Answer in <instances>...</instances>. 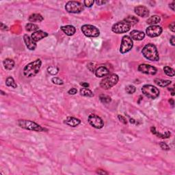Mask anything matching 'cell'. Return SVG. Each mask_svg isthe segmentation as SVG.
Instances as JSON below:
<instances>
[{
	"label": "cell",
	"instance_id": "1f68e13d",
	"mask_svg": "<svg viewBox=\"0 0 175 175\" xmlns=\"http://www.w3.org/2000/svg\"><path fill=\"white\" fill-rule=\"evenodd\" d=\"M58 71L59 69L55 67H50L47 69V71H48L49 73L53 75H55L57 74L58 73Z\"/></svg>",
	"mask_w": 175,
	"mask_h": 175
},
{
	"label": "cell",
	"instance_id": "60d3db41",
	"mask_svg": "<svg viewBox=\"0 0 175 175\" xmlns=\"http://www.w3.org/2000/svg\"><path fill=\"white\" fill-rule=\"evenodd\" d=\"M170 42L172 46H175V36H172L171 37V38L170 39Z\"/></svg>",
	"mask_w": 175,
	"mask_h": 175
},
{
	"label": "cell",
	"instance_id": "30bf717a",
	"mask_svg": "<svg viewBox=\"0 0 175 175\" xmlns=\"http://www.w3.org/2000/svg\"><path fill=\"white\" fill-rule=\"evenodd\" d=\"M88 123L95 129H102L104 127V122L101 117L96 114H90L88 116Z\"/></svg>",
	"mask_w": 175,
	"mask_h": 175
},
{
	"label": "cell",
	"instance_id": "83f0119b",
	"mask_svg": "<svg viewBox=\"0 0 175 175\" xmlns=\"http://www.w3.org/2000/svg\"><path fill=\"white\" fill-rule=\"evenodd\" d=\"M6 86H9V87H12L13 88H17V84H16L15 79L12 77H7V79H6Z\"/></svg>",
	"mask_w": 175,
	"mask_h": 175
},
{
	"label": "cell",
	"instance_id": "ffe728a7",
	"mask_svg": "<svg viewBox=\"0 0 175 175\" xmlns=\"http://www.w3.org/2000/svg\"><path fill=\"white\" fill-rule=\"evenodd\" d=\"M151 131L153 134H154V135H156L158 137H160V138H162V139L169 138V137H170V135H171V133L170 131H166L164 133H159V131H157L156 130L155 127H151Z\"/></svg>",
	"mask_w": 175,
	"mask_h": 175
},
{
	"label": "cell",
	"instance_id": "6da1fadb",
	"mask_svg": "<svg viewBox=\"0 0 175 175\" xmlns=\"http://www.w3.org/2000/svg\"><path fill=\"white\" fill-rule=\"evenodd\" d=\"M41 65L42 61L40 59H37L25 66L23 69V74L27 77H34L40 71Z\"/></svg>",
	"mask_w": 175,
	"mask_h": 175
},
{
	"label": "cell",
	"instance_id": "44dd1931",
	"mask_svg": "<svg viewBox=\"0 0 175 175\" xmlns=\"http://www.w3.org/2000/svg\"><path fill=\"white\" fill-rule=\"evenodd\" d=\"M28 20L29 21L33 22V23H38V22H41L43 21L44 18L40 14L34 13V14H32L29 17Z\"/></svg>",
	"mask_w": 175,
	"mask_h": 175
},
{
	"label": "cell",
	"instance_id": "52a82bcc",
	"mask_svg": "<svg viewBox=\"0 0 175 175\" xmlns=\"http://www.w3.org/2000/svg\"><path fill=\"white\" fill-rule=\"evenodd\" d=\"M131 27V25L129 23L123 20V21L117 22L116 23L114 24L112 28V30L116 34H124L129 31Z\"/></svg>",
	"mask_w": 175,
	"mask_h": 175
},
{
	"label": "cell",
	"instance_id": "836d02e7",
	"mask_svg": "<svg viewBox=\"0 0 175 175\" xmlns=\"http://www.w3.org/2000/svg\"><path fill=\"white\" fill-rule=\"evenodd\" d=\"M94 1H93V0H85V1H84V6L88 8L92 7V6H93V4H94Z\"/></svg>",
	"mask_w": 175,
	"mask_h": 175
},
{
	"label": "cell",
	"instance_id": "f1b7e54d",
	"mask_svg": "<svg viewBox=\"0 0 175 175\" xmlns=\"http://www.w3.org/2000/svg\"><path fill=\"white\" fill-rule=\"evenodd\" d=\"M164 71L165 73L168 76H170V77H174V71L171 67L166 66L164 68Z\"/></svg>",
	"mask_w": 175,
	"mask_h": 175
},
{
	"label": "cell",
	"instance_id": "4dcf8cb0",
	"mask_svg": "<svg viewBox=\"0 0 175 175\" xmlns=\"http://www.w3.org/2000/svg\"><path fill=\"white\" fill-rule=\"evenodd\" d=\"M125 91H126L127 93H128V94H133V93L136 91V88L133 86V85H129V86H127V87L125 88Z\"/></svg>",
	"mask_w": 175,
	"mask_h": 175
},
{
	"label": "cell",
	"instance_id": "8992f818",
	"mask_svg": "<svg viewBox=\"0 0 175 175\" xmlns=\"http://www.w3.org/2000/svg\"><path fill=\"white\" fill-rule=\"evenodd\" d=\"M142 92L147 97L151 99H155L159 96V89L152 85H144L142 88Z\"/></svg>",
	"mask_w": 175,
	"mask_h": 175
},
{
	"label": "cell",
	"instance_id": "484cf974",
	"mask_svg": "<svg viewBox=\"0 0 175 175\" xmlns=\"http://www.w3.org/2000/svg\"><path fill=\"white\" fill-rule=\"evenodd\" d=\"M124 21H127V23H129L131 25H135L136 23H138L139 19L137 18L136 17L134 16H128L127 17H126L124 19Z\"/></svg>",
	"mask_w": 175,
	"mask_h": 175
},
{
	"label": "cell",
	"instance_id": "8d00e7d4",
	"mask_svg": "<svg viewBox=\"0 0 175 175\" xmlns=\"http://www.w3.org/2000/svg\"><path fill=\"white\" fill-rule=\"evenodd\" d=\"M94 64L92 63V62H90V63H89L88 64V69H89L90 71H91V72H94Z\"/></svg>",
	"mask_w": 175,
	"mask_h": 175
},
{
	"label": "cell",
	"instance_id": "ab89813d",
	"mask_svg": "<svg viewBox=\"0 0 175 175\" xmlns=\"http://www.w3.org/2000/svg\"><path fill=\"white\" fill-rule=\"evenodd\" d=\"M108 2L107 1H101V0H98V1H96V4L98 5V6H102V5L106 4Z\"/></svg>",
	"mask_w": 175,
	"mask_h": 175
},
{
	"label": "cell",
	"instance_id": "5b68a950",
	"mask_svg": "<svg viewBox=\"0 0 175 175\" xmlns=\"http://www.w3.org/2000/svg\"><path fill=\"white\" fill-rule=\"evenodd\" d=\"M65 9L68 13L78 14L84 10V6L79 1H69L65 6Z\"/></svg>",
	"mask_w": 175,
	"mask_h": 175
},
{
	"label": "cell",
	"instance_id": "ee69618b",
	"mask_svg": "<svg viewBox=\"0 0 175 175\" xmlns=\"http://www.w3.org/2000/svg\"><path fill=\"white\" fill-rule=\"evenodd\" d=\"M81 86H82L83 88H88L89 87V84H88V83H86V82H82V83H81Z\"/></svg>",
	"mask_w": 175,
	"mask_h": 175
},
{
	"label": "cell",
	"instance_id": "f6af8a7d",
	"mask_svg": "<svg viewBox=\"0 0 175 175\" xmlns=\"http://www.w3.org/2000/svg\"><path fill=\"white\" fill-rule=\"evenodd\" d=\"M1 30H8V27L6 26V25H4L2 23H1Z\"/></svg>",
	"mask_w": 175,
	"mask_h": 175
},
{
	"label": "cell",
	"instance_id": "4fadbf2b",
	"mask_svg": "<svg viewBox=\"0 0 175 175\" xmlns=\"http://www.w3.org/2000/svg\"><path fill=\"white\" fill-rule=\"evenodd\" d=\"M134 12H135V13L137 16L143 18L147 17L149 16V14H150L149 9L144 6H136L135 9H134Z\"/></svg>",
	"mask_w": 175,
	"mask_h": 175
},
{
	"label": "cell",
	"instance_id": "5bb4252c",
	"mask_svg": "<svg viewBox=\"0 0 175 175\" xmlns=\"http://www.w3.org/2000/svg\"><path fill=\"white\" fill-rule=\"evenodd\" d=\"M23 40H24L26 47L30 50L34 51L36 48V42L32 38V37L29 36L28 34H25L23 36Z\"/></svg>",
	"mask_w": 175,
	"mask_h": 175
},
{
	"label": "cell",
	"instance_id": "cb8c5ba5",
	"mask_svg": "<svg viewBox=\"0 0 175 175\" xmlns=\"http://www.w3.org/2000/svg\"><path fill=\"white\" fill-rule=\"evenodd\" d=\"M154 81L157 86H160V87H166V86H169L172 82V81L170 80H164V79H155Z\"/></svg>",
	"mask_w": 175,
	"mask_h": 175
},
{
	"label": "cell",
	"instance_id": "7a4b0ae2",
	"mask_svg": "<svg viewBox=\"0 0 175 175\" xmlns=\"http://www.w3.org/2000/svg\"><path fill=\"white\" fill-rule=\"evenodd\" d=\"M142 53L145 58L150 61L156 62L159 60V53L157 47L152 43L147 44V45L144 46L142 51Z\"/></svg>",
	"mask_w": 175,
	"mask_h": 175
},
{
	"label": "cell",
	"instance_id": "8fae6325",
	"mask_svg": "<svg viewBox=\"0 0 175 175\" xmlns=\"http://www.w3.org/2000/svg\"><path fill=\"white\" fill-rule=\"evenodd\" d=\"M162 31V28L159 25H151L146 30V33L148 36L151 38H155L160 36Z\"/></svg>",
	"mask_w": 175,
	"mask_h": 175
},
{
	"label": "cell",
	"instance_id": "f35d334b",
	"mask_svg": "<svg viewBox=\"0 0 175 175\" xmlns=\"http://www.w3.org/2000/svg\"><path fill=\"white\" fill-rule=\"evenodd\" d=\"M169 28H170V30L172 32H175V23L174 22H172V23L170 24Z\"/></svg>",
	"mask_w": 175,
	"mask_h": 175
},
{
	"label": "cell",
	"instance_id": "7c38bea8",
	"mask_svg": "<svg viewBox=\"0 0 175 175\" xmlns=\"http://www.w3.org/2000/svg\"><path fill=\"white\" fill-rule=\"evenodd\" d=\"M138 71L142 73L149 75H154L157 73V69L153 66L149 65V64H142L138 67Z\"/></svg>",
	"mask_w": 175,
	"mask_h": 175
},
{
	"label": "cell",
	"instance_id": "603a6c76",
	"mask_svg": "<svg viewBox=\"0 0 175 175\" xmlns=\"http://www.w3.org/2000/svg\"><path fill=\"white\" fill-rule=\"evenodd\" d=\"M161 21V18L157 15H153V16L147 19V24L151 25H155L157 23H159Z\"/></svg>",
	"mask_w": 175,
	"mask_h": 175
},
{
	"label": "cell",
	"instance_id": "7bdbcfd3",
	"mask_svg": "<svg viewBox=\"0 0 175 175\" xmlns=\"http://www.w3.org/2000/svg\"><path fill=\"white\" fill-rule=\"evenodd\" d=\"M174 5H175V1H172V2L171 4L169 5V6H170V8H171L172 11H175Z\"/></svg>",
	"mask_w": 175,
	"mask_h": 175
},
{
	"label": "cell",
	"instance_id": "ac0fdd59",
	"mask_svg": "<svg viewBox=\"0 0 175 175\" xmlns=\"http://www.w3.org/2000/svg\"><path fill=\"white\" fill-rule=\"evenodd\" d=\"M64 123L70 127H75L78 126V125L81 123V120L77 118H75V117L69 116L67 117V118H66V120H64Z\"/></svg>",
	"mask_w": 175,
	"mask_h": 175
},
{
	"label": "cell",
	"instance_id": "e0dca14e",
	"mask_svg": "<svg viewBox=\"0 0 175 175\" xmlns=\"http://www.w3.org/2000/svg\"><path fill=\"white\" fill-rule=\"evenodd\" d=\"M48 36V34L47 32L42 31V30H38V31L34 32L32 34L31 37L34 41L36 42L39 41V40H42V39L46 38Z\"/></svg>",
	"mask_w": 175,
	"mask_h": 175
},
{
	"label": "cell",
	"instance_id": "9c48e42d",
	"mask_svg": "<svg viewBox=\"0 0 175 175\" xmlns=\"http://www.w3.org/2000/svg\"><path fill=\"white\" fill-rule=\"evenodd\" d=\"M133 42L129 36H124L122 38L121 45L120 47V52L121 53H126L133 48Z\"/></svg>",
	"mask_w": 175,
	"mask_h": 175
},
{
	"label": "cell",
	"instance_id": "f546056e",
	"mask_svg": "<svg viewBox=\"0 0 175 175\" xmlns=\"http://www.w3.org/2000/svg\"><path fill=\"white\" fill-rule=\"evenodd\" d=\"M100 101H101L103 103H105V104H108V103H110V102L112 101L111 98L110 96H108V95L105 94H101L100 95Z\"/></svg>",
	"mask_w": 175,
	"mask_h": 175
},
{
	"label": "cell",
	"instance_id": "bcb514c9",
	"mask_svg": "<svg viewBox=\"0 0 175 175\" xmlns=\"http://www.w3.org/2000/svg\"><path fill=\"white\" fill-rule=\"evenodd\" d=\"M169 103L172 106L174 107V100L172 99V98H170V99L169 100Z\"/></svg>",
	"mask_w": 175,
	"mask_h": 175
},
{
	"label": "cell",
	"instance_id": "681fc988",
	"mask_svg": "<svg viewBox=\"0 0 175 175\" xmlns=\"http://www.w3.org/2000/svg\"><path fill=\"white\" fill-rule=\"evenodd\" d=\"M1 94H4V95L6 94H4V92L2 90H1Z\"/></svg>",
	"mask_w": 175,
	"mask_h": 175
},
{
	"label": "cell",
	"instance_id": "d6986e66",
	"mask_svg": "<svg viewBox=\"0 0 175 175\" xmlns=\"http://www.w3.org/2000/svg\"><path fill=\"white\" fill-rule=\"evenodd\" d=\"M61 30L66 35L71 36L74 35L76 32V29L73 25H65V26H62L61 27Z\"/></svg>",
	"mask_w": 175,
	"mask_h": 175
},
{
	"label": "cell",
	"instance_id": "9a60e30c",
	"mask_svg": "<svg viewBox=\"0 0 175 175\" xmlns=\"http://www.w3.org/2000/svg\"><path fill=\"white\" fill-rule=\"evenodd\" d=\"M110 71L107 67L104 66H101V67H98L94 71L95 75L97 77H106L107 75H110Z\"/></svg>",
	"mask_w": 175,
	"mask_h": 175
},
{
	"label": "cell",
	"instance_id": "d6a6232c",
	"mask_svg": "<svg viewBox=\"0 0 175 175\" xmlns=\"http://www.w3.org/2000/svg\"><path fill=\"white\" fill-rule=\"evenodd\" d=\"M52 81L53 84H56V85H63L64 84L63 81H62V79L58 77H53L52 79Z\"/></svg>",
	"mask_w": 175,
	"mask_h": 175
},
{
	"label": "cell",
	"instance_id": "277c9868",
	"mask_svg": "<svg viewBox=\"0 0 175 175\" xmlns=\"http://www.w3.org/2000/svg\"><path fill=\"white\" fill-rule=\"evenodd\" d=\"M119 77L116 74H110L104 77L100 82V86L104 90H108L117 84Z\"/></svg>",
	"mask_w": 175,
	"mask_h": 175
},
{
	"label": "cell",
	"instance_id": "7402d4cb",
	"mask_svg": "<svg viewBox=\"0 0 175 175\" xmlns=\"http://www.w3.org/2000/svg\"><path fill=\"white\" fill-rule=\"evenodd\" d=\"M3 64H4L5 69H6V70L8 71H11L15 67L14 60H12L11 58L5 59L4 62H3Z\"/></svg>",
	"mask_w": 175,
	"mask_h": 175
},
{
	"label": "cell",
	"instance_id": "ba28073f",
	"mask_svg": "<svg viewBox=\"0 0 175 175\" xmlns=\"http://www.w3.org/2000/svg\"><path fill=\"white\" fill-rule=\"evenodd\" d=\"M81 32L90 38H96L100 34L99 30L92 25H84L81 27Z\"/></svg>",
	"mask_w": 175,
	"mask_h": 175
},
{
	"label": "cell",
	"instance_id": "2e32d148",
	"mask_svg": "<svg viewBox=\"0 0 175 175\" xmlns=\"http://www.w3.org/2000/svg\"><path fill=\"white\" fill-rule=\"evenodd\" d=\"M130 37L132 40L140 41L145 38V34L143 32L138 31V30H133L130 32Z\"/></svg>",
	"mask_w": 175,
	"mask_h": 175
},
{
	"label": "cell",
	"instance_id": "b9f144b4",
	"mask_svg": "<svg viewBox=\"0 0 175 175\" xmlns=\"http://www.w3.org/2000/svg\"><path fill=\"white\" fill-rule=\"evenodd\" d=\"M96 173H97V174H108L107 172L103 171L102 170H98L96 171Z\"/></svg>",
	"mask_w": 175,
	"mask_h": 175
},
{
	"label": "cell",
	"instance_id": "3957f363",
	"mask_svg": "<svg viewBox=\"0 0 175 175\" xmlns=\"http://www.w3.org/2000/svg\"><path fill=\"white\" fill-rule=\"evenodd\" d=\"M17 123L20 127L27 130L34 131L36 132H42L47 131V129H45V128L39 125L38 124L32 121V120L21 119L18 120Z\"/></svg>",
	"mask_w": 175,
	"mask_h": 175
},
{
	"label": "cell",
	"instance_id": "d590c367",
	"mask_svg": "<svg viewBox=\"0 0 175 175\" xmlns=\"http://www.w3.org/2000/svg\"><path fill=\"white\" fill-rule=\"evenodd\" d=\"M118 118L122 123L125 124V125H127V119L125 118V117L123 116L122 115H118Z\"/></svg>",
	"mask_w": 175,
	"mask_h": 175
},
{
	"label": "cell",
	"instance_id": "4316f807",
	"mask_svg": "<svg viewBox=\"0 0 175 175\" xmlns=\"http://www.w3.org/2000/svg\"><path fill=\"white\" fill-rule=\"evenodd\" d=\"M38 26L37 25L34 24V23H28L25 25V30L28 32H36L38 30Z\"/></svg>",
	"mask_w": 175,
	"mask_h": 175
},
{
	"label": "cell",
	"instance_id": "c3c4849f",
	"mask_svg": "<svg viewBox=\"0 0 175 175\" xmlns=\"http://www.w3.org/2000/svg\"><path fill=\"white\" fill-rule=\"evenodd\" d=\"M130 123L132 124H135V120L133 119V118H131L130 119Z\"/></svg>",
	"mask_w": 175,
	"mask_h": 175
},
{
	"label": "cell",
	"instance_id": "74e56055",
	"mask_svg": "<svg viewBox=\"0 0 175 175\" xmlns=\"http://www.w3.org/2000/svg\"><path fill=\"white\" fill-rule=\"evenodd\" d=\"M77 92V90L76 89V88H71V89H70L69 91H68V93L71 95L75 94Z\"/></svg>",
	"mask_w": 175,
	"mask_h": 175
},
{
	"label": "cell",
	"instance_id": "d4e9b609",
	"mask_svg": "<svg viewBox=\"0 0 175 175\" xmlns=\"http://www.w3.org/2000/svg\"><path fill=\"white\" fill-rule=\"evenodd\" d=\"M80 94L83 96H87V97H93L94 94L88 88H82L80 90Z\"/></svg>",
	"mask_w": 175,
	"mask_h": 175
},
{
	"label": "cell",
	"instance_id": "e575fe53",
	"mask_svg": "<svg viewBox=\"0 0 175 175\" xmlns=\"http://www.w3.org/2000/svg\"><path fill=\"white\" fill-rule=\"evenodd\" d=\"M159 146H160V147L161 148V149L164 151H169L170 150V147L166 143V142H161L159 143Z\"/></svg>",
	"mask_w": 175,
	"mask_h": 175
},
{
	"label": "cell",
	"instance_id": "7dc6e473",
	"mask_svg": "<svg viewBox=\"0 0 175 175\" xmlns=\"http://www.w3.org/2000/svg\"><path fill=\"white\" fill-rule=\"evenodd\" d=\"M168 90H170V91H171L172 92V96H174V88H168Z\"/></svg>",
	"mask_w": 175,
	"mask_h": 175
}]
</instances>
